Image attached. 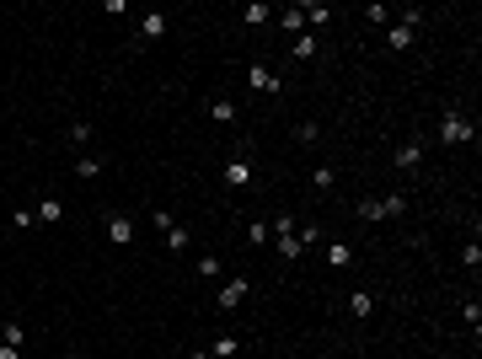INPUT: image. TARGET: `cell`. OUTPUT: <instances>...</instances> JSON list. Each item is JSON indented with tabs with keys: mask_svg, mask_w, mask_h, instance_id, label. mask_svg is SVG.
I'll return each instance as SVG.
<instances>
[{
	"mask_svg": "<svg viewBox=\"0 0 482 359\" xmlns=\"http://www.w3.org/2000/svg\"><path fill=\"white\" fill-rule=\"evenodd\" d=\"M471 118L466 113H456V108H445V118H439V145H471Z\"/></svg>",
	"mask_w": 482,
	"mask_h": 359,
	"instance_id": "6da1fadb",
	"label": "cell"
},
{
	"mask_svg": "<svg viewBox=\"0 0 482 359\" xmlns=\"http://www.w3.org/2000/svg\"><path fill=\"white\" fill-rule=\"evenodd\" d=\"M220 177H225V188H252V177H257V172H252V161H247V156H230Z\"/></svg>",
	"mask_w": 482,
	"mask_h": 359,
	"instance_id": "7a4b0ae2",
	"label": "cell"
},
{
	"mask_svg": "<svg viewBox=\"0 0 482 359\" xmlns=\"http://www.w3.org/2000/svg\"><path fill=\"white\" fill-rule=\"evenodd\" d=\"M247 289H252V279H241V274L225 279V285H220V295H215V300H220V311H236L241 300H247Z\"/></svg>",
	"mask_w": 482,
	"mask_h": 359,
	"instance_id": "3957f363",
	"label": "cell"
},
{
	"mask_svg": "<svg viewBox=\"0 0 482 359\" xmlns=\"http://www.w3.org/2000/svg\"><path fill=\"white\" fill-rule=\"evenodd\" d=\"M167 27H172V16H167V11H140V38H145V43L167 38Z\"/></svg>",
	"mask_w": 482,
	"mask_h": 359,
	"instance_id": "277c9868",
	"label": "cell"
},
{
	"mask_svg": "<svg viewBox=\"0 0 482 359\" xmlns=\"http://www.w3.org/2000/svg\"><path fill=\"white\" fill-rule=\"evenodd\" d=\"M423 161V140H408V145H397V156H391V167L397 172H413Z\"/></svg>",
	"mask_w": 482,
	"mask_h": 359,
	"instance_id": "5b68a950",
	"label": "cell"
},
{
	"mask_svg": "<svg viewBox=\"0 0 482 359\" xmlns=\"http://www.w3.org/2000/svg\"><path fill=\"white\" fill-rule=\"evenodd\" d=\"M102 231H108V241H113V247H129V241H134L129 215H108V226H102Z\"/></svg>",
	"mask_w": 482,
	"mask_h": 359,
	"instance_id": "8992f818",
	"label": "cell"
},
{
	"mask_svg": "<svg viewBox=\"0 0 482 359\" xmlns=\"http://www.w3.org/2000/svg\"><path fill=\"white\" fill-rule=\"evenodd\" d=\"M60 220H65V204H60V199H43V204L33 209V226H60Z\"/></svg>",
	"mask_w": 482,
	"mask_h": 359,
	"instance_id": "52a82bcc",
	"label": "cell"
},
{
	"mask_svg": "<svg viewBox=\"0 0 482 359\" xmlns=\"http://www.w3.org/2000/svg\"><path fill=\"white\" fill-rule=\"evenodd\" d=\"M247 81H252V92H268V96L279 92V75L268 70V65H252V70H247Z\"/></svg>",
	"mask_w": 482,
	"mask_h": 359,
	"instance_id": "ba28073f",
	"label": "cell"
},
{
	"mask_svg": "<svg viewBox=\"0 0 482 359\" xmlns=\"http://www.w3.org/2000/svg\"><path fill=\"white\" fill-rule=\"evenodd\" d=\"M413 38H418V33H413V27H402V22L386 27V48H397V54H402V48H413Z\"/></svg>",
	"mask_w": 482,
	"mask_h": 359,
	"instance_id": "9c48e42d",
	"label": "cell"
},
{
	"mask_svg": "<svg viewBox=\"0 0 482 359\" xmlns=\"http://www.w3.org/2000/svg\"><path fill=\"white\" fill-rule=\"evenodd\" d=\"M397 215H408V193H386L381 199V220H397Z\"/></svg>",
	"mask_w": 482,
	"mask_h": 359,
	"instance_id": "30bf717a",
	"label": "cell"
},
{
	"mask_svg": "<svg viewBox=\"0 0 482 359\" xmlns=\"http://www.w3.org/2000/svg\"><path fill=\"white\" fill-rule=\"evenodd\" d=\"M327 263H332V268H349L354 263V247H349V241H327Z\"/></svg>",
	"mask_w": 482,
	"mask_h": 359,
	"instance_id": "8fae6325",
	"label": "cell"
},
{
	"mask_svg": "<svg viewBox=\"0 0 482 359\" xmlns=\"http://www.w3.org/2000/svg\"><path fill=\"white\" fill-rule=\"evenodd\" d=\"M241 22H247V27H263V22H274V6H263V0H252V6L241 11Z\"/></svg>",
	"mask_w": 482,
	"mask_h": 359,
	"instance_id": "7c38bea8",
	"label": "cell"
},
{
	"mask_svg": "<svg viewBox=\"0 0 482 359\" xmlns=\"http://www.w3.org/2000/svg\"><path fill=\"white\" fill-rule=\"evenodd\" d=\"M279 27L301 38V33H306V11H301V6H289V11H279Z\"/></svg>",
	"mask_w": 482,
	"mask_h": 359,
	"instance_id": "4fadbf2b",
	"label": "cell"
},
{
	"mask_svg": "<svg viewBox=\"0 0 482 359\" xmlns=\"http://www.w3.org/2000/svg\"><path fill=\"white\" fill-rule=\"evenodd\" d=\"M274 247H279V258H289V263H295V258H301V236H295V231H289V236H274Z\"/></svg>",
	"mask_w": 482,
	"mask_h": 359,
	"instance_id": "5bb4252c",
	"label": "cell"
},
{
	"mask_svg": "<svg viewBox=\"0 0 482 359\" xmlns=\"http://www.w3.org/2000/svg\"><path fill=\"white\" fill-rule=\"evenodd\" d=\"M301 11H306V33H311V27H322V22H332V11H327V6H316V0H306Z\"/></svg>",
	"mask_w": 482,
	"mask_h": 359,
	"instance_id": "9a60e30c",
	"label": "cell"
},
{
	"mask_svg": "<svg viewBox=\"0 0 482 359\" xmlns=\"http://www.w3.org/2000/svg\"><path fill=\"white\" fill-rule=\"evenodd\" d=\"M349 311L354 316H370L375 311V295H370V289H354V295H349Z\"/></svg>",
	"mask_w": 482,
	"mask_h": 359,
	"instance_id": "2e32d148",
	"label": "cell"
},
{
	"mask_svg": "<svg viewBox=\"0 0 482 359\" xmlns=\"http://www.w3.org/2000/svg\"><path fill=\"white\" fill-rule=\"evenodd\" d=\"M75 177H81V182H96V177H102V161H96V156H81V161H75Z\"/></svg>",
	"mask_w": 482,
	"mask_h": 359,
	"instance_id": "e0dca14e",
	"label": "cell"
},
{
	"mask_svg": "<svg viewBox=\"0 0 482 359\" xmlns=\"http://www.w3.org/2000/svg\"><path fill=\"white\" fill-rule=\"evenodd\" d=\"M289 60H316V33H301L295 38V54Z\"/></svg>",
	"mask_w": 482,
	"mask_h": 359,
	"instance_id": "ac0fdd59",
	"label": "cell"
},
{
	"mask_svg": "<svg viewBox=\"0 0 482 359\" xmlns=\"http://www.w3.org/2000/svg\"><path fill=\"white\" fill-rule=\"evenodd\" d=\"M268 241H274V231H268L263 220H252V226H247V247H268Z\"/></svg>",
	"mask_w": 482,
	"mask_h": 359,
	"instance_id": "d6986e66",
	"label": "cell"
},
{
	"mask_svg": "<svg viewBox=\"0 0 482 359\" xmlns=\"http://www.w3.org/2000/svg\"><path fill=\"white\" fill-rule=\"evenodd\" d=\"M461 263H466L471 274H477V268H482V241H477V236H471L466 247H461Z\"/></svg>",
	"mask_w": 482,
	"mask_h": 359,
	"instance_id": "ffe728a7",
	"label": "cell"
},
{
	"mask_svg": "<svg viewBox=\"0 0 482 359\" xmlns=\"http://www.w3.org/2000/svg\"><path fill=\"white\" fill-rule=\"evenodd\" d=\"M461 316H466V327H471V333H477V327H482V300L471 295L466 306H461Z\"/></svg>",
	"mask_w": 482,
	"mask_h": 359,
	"instance_id": "44dd1931",
	"label": "cell"
},
{
	"mask_svg": "<svg viewBox=\"0 0 482 359\" xmlns=\"http://www.w3.org/2000/svg\"><path fill=\"white\" fill-rule=\"evenodd\" d=\"M397 22H402V27H413V33H418V27H423V22H429V16H423V11H418V6H402V16H397Z\"/></svg>",
	"mask_w": 482,
	"mask_h": 359,
	"instance_id": "7402d4cb",
	"label": "cell"
},
{
	"mask_svg": "<svg viewBox=\"0 0 482 359\" xmlns=\"http://www.w3.org/2000/svg\"><path fill=\"white\" fill-rule=\"evenodd\" d=\"M22 322H6V327H0V343H11V348H22Z\"/></svg>",
	"mask_w": 482,
	"mask_h": 359,
	"instance_id": "603a6c76",
	"label": "cell"
},
{
	"mask_svg": "<svg viewBox=\"0 0 482 359\" xmlns=\"http://www.w3.org/2000/svg\"><path fill=\"white\" fill-rule=\"evenodd\" d=\"M209 113H215V123H230L236 118V102H209Z\"/></svg>",
	"mask_w": 482,
	"mask_h": 359,
	"instance_id": "cb8c5ba5",
	"label": "cell"
},
{
	"mask_svg": "<svg viewBox=\"0 0 482 359\" xmlns=\"http://www.w3.org/2000/svg\"><path fill=\"white\" fill-rule=\"evenodd\" d=\"M316 134H322V129H316L311 118H306V123H295V140H301V145H316Z\"/></svg>",
	"mask_w": 482,
	"mask_h": 359,
	"instance_id": "d4e9b609",
	"label": "cell"
},
{
	"mask_svg": "<svg viewBox=\"0 0 482 359\" xmlns=\"http://www.w3.org/2000/svg\"><path fill=\"white\" fill-rule=\"evenodd\" d=\"M188 241H193V236H188V231H182V226H172V231H167V247H172V252H182V247H188Z\"/></svg>",
	"mask_w": 482,
	"mask_h": 359,
	"instance_id": "484cf974",
	"label": "cell"
},
{
	"mask_svg": "<svg viewBox=\"0 0 482 359\" xmlns=\"http://www.w3.org/2000/svg\"><path fill=\"white\" fill-rule=\"evenodd\" d=\"M198 274H204V279H220V258H215V252H209V258H198Z\"/></svg>",
	"mask_w": 482,
	"mask_h": 359,
	"instance_id": "4316f807",
	"label": "cell"
},
{
	"mask_svg": "<svg viewBox=\"0 0 482 359\" xmlns=\"http://www.w3.org/2000/svg\"><path fill=\"white\" fill-rule=\"evenodd\" d=\"M311 182H316V188H332L337 172H332V167H316V172H311Z\"/></svg>",
	"mask_w": 482,
	"mask_h": 359,
	"instance_id": "83f0119b",
	"label": "cell"
},
{
	"mask_svg": "<svg viewBox=\"0 0 482 359\" xmlns=\"http://www.w3.org/2000/svg\"><path fill=\"white\" fill-rule=\"evenodd\" d=\"M359 220H381V199H359Z\"/></svg>",
	"mask_w": 482,
	"mask_h": 359,
	"instance_id": "f1b7e54d",
	"label": "cell"
},
{
	"mask_svg": "<svg viewBox=\"0 0 482 359\" xmlns=\"http://www.w3.org/2000/svg\"><path fill=\"white\" fill-rule=\"evenodd\" d=\"M236 348H241V338H220V343H215V359H230Z\"/></svg>",
	"mask_w": 482,
	"mask_h": 359,
	"instance_id": "f546056e",
	"label": "cell"
},
{
	"mask_svg": "<svg viewBox=\"0 0 482 359\" xmlns=\"http://www.w3.org/2000/svg\"><path fill=\"white\" fill-rule=\"evenodd\" d=\"M70 140L75 145H91V123H70Z\"/></svg>",
	"mask_w": 482,
	"mask_h": 359,
	"instance_id": "4dcf8cb0",
	"label": "cell"
},
{
	"mask_svg": "<svg viewBox=\"0 0 482 359\" xmlns=\"http://www.w3.org/2000/svg\"><path fill=\"white\" fill-rule=\"evenodd\" d=\"M0 359H22V348H11V343H0Z\"/></svg>",
	"mask_w": 482,
	"mask_h": 359,
	"instance_id": "1f68e13d",
	"label": "cell"
},
{
	"mask_svg": "<svg viewBox=\"0 0 482 359\" xmlns=\"http://www.w3.org/2000/svg\"><path fill=\"white\" fill-rule=\"evenodd\" d=\"M188 359H215V354H204V348H193V354H188Z\"/></svg>",
	"mask_w": 482,
	"mask_h": 359,
	"instance_id": "d6a6232c",
	"label": "cell"
}]
</instances>
